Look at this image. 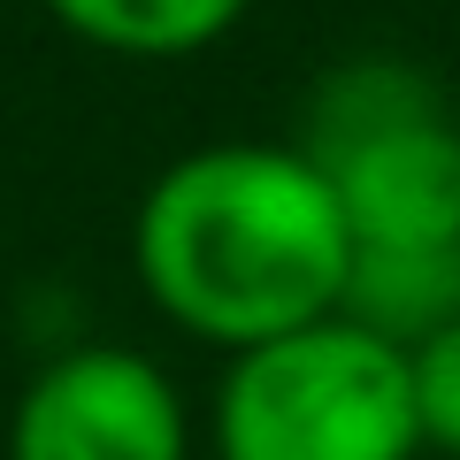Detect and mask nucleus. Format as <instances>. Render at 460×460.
<instances>
[{
    "instance_id": "7",
    "label": "nucleus",
    "mask_w": 460,
    "mask_h": 460,
    "mask_svg": "<svg viewBox=\"0 0 460 460\" xmlns=\"http://www.w3.org/2000/svg\"><path fill=\"white\" fill-rule=\"evenodd\" d=\"M414 368V414H422V445L460 460V323H445L438 338H422L407 353Z\"/></svg>"
},
{
    "instance_id": "3",
    "label": "nucleus",
    "mask_w": 460,
    "mask_h": 460,
    "mask_svg": "<svg viewBox=\"0 0 460 460\" xmlns=\"http://www.w3.org/2000/svg\"><path fill=\"white\" fill-rule=\"evenodd\" d=\"M292 146L323 169L353 246H460V115L414 62L330 69Z\"/></svg>"
},
{
    "instance_id": "2",
    "label": "nucleus",
    "mask_w": 460,
    "mask_h": 460,
    "mask_svg": "<svg viewBox=\"0 0 460 460\" xmlns=\"http://www.w3.org/2000/svg\"><path fill=\"white\" fill-rule=\"evenodd\" d=\"M414 368L353 314L230 353L215 392V460H414Z\"/></svg>"
},
{
    "instance_id": "5",
    "label": "nucleus",
    "mask_w": 460,
    "mask_h": 460,
    "mask_svg": "<svg viewBox=\"0 0 460 460\" xmlns=\"http://www.w3.org/2000/svg\"><path fill=\"white\" fill-rule=\"evenodd\" d=\"M338 314L414 353L445 323H460V246H353Z\"/></svg>"
},
{
    "instance_id": "4",
    "label": "nucleus",
    "mask_w": 460,
    "mask_h": 460,
    "mask_svg": "<svg viewBox=\"0 0 460 460\" xmlns=\"http://www.w3.org/2000/svg\"><path fill=\"white\" fill-rule=\"evenodd\" d=\"M8 460H192V414L146 353L69 345L23 384Z\"/></svg>"
},
{
    "instance_id": "1",
    "label": "nucleus",
    "mask_w": 460,
    "mask_h": 460,
    "mask_svg": "<svg viewBox=\"0 0 460 460\" xmlns=\"http://www.w3.org/2000/svg\"><path fill=\"white\" fill-rule=\"evenodd\" d=\"M131 261L177 330L246 353L345 307L353 230L299 146L223 138L146 184Z\"/></svg>"
},
{
    "instance_id": "6",
    "label": "nucleus",
    "mask_w": 460,
    "mask_h": 460,
    "mask_svg": "<svg viewBox=\"0 0 460 460\" xmlns=\"http://www.w3.org/2000/svg\"><path fill=\"white\" fill-rule=\"evenodd\" d=\"M54 23L77 31L100 54H131V62H184L208 54L246 23L253 0H47Z\"/></svg>"
}]
</instances>
